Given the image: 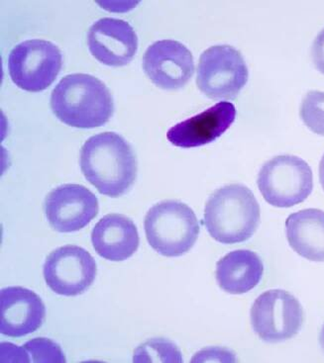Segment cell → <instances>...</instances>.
<instances>
[{
	"label": "cell",
	"instance_id": "obj_14",
	"mask_svg": "<svg viewBox=\"0 0 324 363\" xmlns=\"http://www.w3.org/2000/svg\"><path fill=\"white\" fill-rule=\"evenodd\" d=\"M236 108L228 101L218 102L202 113L178 123L167 133L176 147H195L210 144L230 129L235 121Z\"/></svg>",
	"mask_w": 324,
	"mask_h": 363
},
{
	"label": "cell",
	"instance_id": "obj_12",
	"mask_svg": "<svg viewBox=\"0 0 324 363\" xmlns=\"http://www.w3.org/2000/svg\"><path fill=\"white\" fill-rule=\"evenodd\" d=\"M87 45L90 52L102 64L122 67L136 54L138 37L128 22L105 17L90 26Z\"/></svg>",
	"mask_w": 324,
	"mask_h": 363
},
{
	"label": "cell",
	"instance_id": "obj_5",
	"mask_svg": "<svg viewBox=\"0 0 324 363\" xmlns=\"http://www.w3.org/2000/svg\"><path fill=\"white\" fill-rule=\"evenodd\" d=\"M257 184L269 204L290 208L306 201L313 192V170L301 157L283 155L264 164Z\"/></svg>",
	"mask_w": 324,
	"mask_h": 363
},
{
	"label": "cell",
	"instance_id": "obj_22",
	"mask_svg": "<svg viewBox=\"0 0 324 363\" xmlns=\"http://www.w3.org/2000/svg\"><path fill=\"white\" fill-rule=\"evenodd\" d=\"M320 182L321 186L324 190V155L323 159H321L320 164Z\"/></svg>",
	"mask_w": 324,
	"mask_h": 363
},
{
	"label": "cell",
	"instance_id": "obj_13",
	"mask_svg": "<svg viewBox=\"0 0 324 363\" xmlns=\"http://www.w3.org/2000/svg\"><path fill=\"white\" fill-rule=\"evenodd\" d=\"M46 308L41 298L27 288L7 287L0 292V332L10 337L32 334L41 327Z\"/></svg>",
	"mask_w": 324,
	"mask_h": 363
},
{
	"label": "cell",
	"instance_id": "obj_7",
	"mask_svg": "<svg viewBox=\"0 0 324 363\" xmlns=\"http://www.w3.org/2000/svg\"><path fill=\"white\" fill-rule=\"evenodd\" d=\"M62 66L61 50L47 40L31 39L19 43L9 57L12 81L27 91L46 89L56 79Z\"/></svg>",
	"mask_w": 324,
	"mask_h": 363
},
{
	"label": "cell",
	"instance_id": "obj_21",
	"mask_svg": "<svg viewBox=\"0 0 324 363\" xmlns=\"http://www.w3.org/2000/svg\"><path fill=\"white\" fill-rule=\"evenodd\" d=\"M311 57L316 69L324 74V28L318 34L313 43Z\"/></svg>",
	"mask_w": 324,
	"mask_h": 363
},
{
	"label": "cell",
	"instance_id": "obj_15",
	"mask_svg": "<svg viewBox=\"0 0 324 363\" xmlns=\"http://www.w3.org/2000/svg\"><path fill=\"white\" fill-rule=\"evenodd\" d=\"M95 252L110 262L129 259L139 247V234L134 222L120 214L102 218L92 232Z\"/></svg>",
	"mask_w": 324,
	"mask_h": 363
},
{
	"label": "cell",
	"instance_id": "obj_10",
	"mask_svg": "<svg viewBox=\"0 0 324 363\" xmlns=\"http://www.w3.org/2000/svg\"><path fill=\"white\" fill-rule=\"evenodd\" d=\"M99 200L87 187L63 184L45 200V214L55 231L77 232L89 225L99 213Z\"/></svg>",
	"mask_w": 324,
	"mask_h": 363
},
{
	"label": "cell",
	"instance_id": "obj_11",
	"mask_svg": "<svg viewBox=\"0 0 324 363\" xmlns=\"http://www.w3.org/2000/svg\"><path fill=\"white\" fill-rule=\"evenodd\" d=\"M143 69L153 84L163 89L185 86L195 72V61L187 46L176 40L153 43L143 56Z\"/></svg>",
	"mask_w": 324,
	"mask_h": 363
},
{
	"label": "cell",
	"instance_id": "obj_3",
	"mask_svg": "<svg viewBox=\"0 0 324 363\" xmlns=\"http://www.w3.org/2000/svg\"><path fill=\"white\" fill-rule=\"evenodd\" d=\"M260 205L253 192L242 184L215 190L205 209V225L221 244L243 242L252 238L260 225Z\"/></svg>",
	"mask_w": 324,
	"mask_h": 363
},
{
	"label": "cell",
	"instance_id": "obj_9",
	"mask_svg": "<svg viewBox=\"0 0 324 363\" xmlns=\"http://www.w3.org/2000/svg\"><path fill=\"white\" fill-rule=\"evenodd\" d=\"M43 272L52 291L63 296H77L94 283L97 264L82 247L64 245L48 255Z\"/></svg>",
	"mask_w": 324,
	"mask_h": 363
},
{
	"label": "cell",
	"instance_id": "obj_8",
	"mask_svg": "<svg viewBox=\"0 0 324 363\" xmlns=\"http://www.w3.org/2000/svg\"><path fill=\"white\" fill-rule=\"evenodd\" d=\"M251 324L261 340L270 344L293 339L303 324L300 301L282 289L264 292L251 308Z\"/></svg>",
	"mask_w": 324,
	"mask_h": 363
},
{
	"label": "cell",
	"instance_id": "obj_4",
	"mask_svg": "<svg viewBox=\"0 0 324 363\" xmlns=\"http://www.w3.org/2000/svg\"><path fill=\"white\" fill-rule=\"evenodd\" d=\"M147 241L158 254L177 257L192 250L200 235V223L192 208L178 200H164L145 217Z\"/></svg>",
	"mask_w": 324,
	"mask_h": 363
},
{
	"label": "cell",
	"instance_id": "obj_18",
	"mask_svg": "<svg viewBox=\"0 0 324 363\" xmlns=\"http://www.w3.org/2000/svg\"><path fill=\"white\" fill-rule=\"evenodd\" d=\"M135 362H182V354L173 342L155 339L138 347L134 354Z\"/></svg>",
	"mask_w": 324,
	"mask_h": 363
},
{
	"label": "cell",
	"instance_id": "obj_6",
	"mask_svg": "<svg viewBox=\"0 0 324 363\" xmlns=\"http://www.w3.org/2000/svg\"><path fill=\"white\" fill-rule=\"evenodd\" d=\"M249 71L244 57L230 45H216L202 52L197 84L210 99H235L247 84Z\"/></svg>",
	"mask_w": 324,
	"mask_h": 363
},
{
	"label": "cell",
	"instance_id": "obj_17",
	"mask_svg": "<svg viewBox=\"0 0 324 363\" xmlns=\"http://www.w3.org/2000/svg\"><path fill=\"white\" fill-rule=\"evenodd\" d=\"M264 264L252 250H239L226 255L216 264V280L223 291L244 294L262 279Z\"/></svg>",
	"mask_w": 324,
	"mask_h": 363
},
{
	"label": "cell",
	"instance_id": "obj_1",
	"mask_svg": "<svg viewBox=\"0 0 324 363\" xmlns=\"http://www.w3.org/2000/svg\"><path fill=\"white\" fill-rule=\"evenodd\" d=\"M80 169L100 194L117 199L134 184L137 160L129 143L114 132L90 137L80 150Z\"/></svg>",
	"mask_w": 324,
	"mask_h": 363
},
{
	"label": "cell",
	"instance_id": "obj_23",
	"mask_svg": "<svg viewBox=\"0 0 324 363\" xmlns=\"http://www.w3.org/2000/svg\"><path fill=\"white\" fill-rule=\"evenodd\" d=\"M320 344L321 345V347H323V350H324V325H323V329H321V330H320Z\"/></svg>",
	"mask_w": 324,
	"mask_h": 363
},
{
	"label": "cell",
	"instance_id": "obj_16",
	"mask_svg": "<svg viewBox=\"0 0 324 363\" xmlns=\"http://www.w3.org/2000/svg\"><path fill=\"white\" fill-rule=\"evenodd\" d=\"M288 244L296 254L324 262V211L315 208L293 213L286 221Z\"/></svg>",
	"mask_w": 324,
	"mask_h": 363
},
{
	"label": "cell",
	"instance_id": "obj_19",
	"mask_svg": "<svg viewBox=\"0 0 324 363\" xmlns=\"http://www.w3.org/2000/svg\"><path fill=\"white\" fill-rule=\"evenodd\" d=\"M300 116L306 127L324 137V91L311 90L301 101Z\"/></svg>",
	"mask_w": 324,
	"mask_h": 363
},
{
	"label": "cell",
	"instance_id": "obj_20",
	"mask_svg": "<svg viewBox=\"0 0 324 363\" xmlns=\"http://www.w3.org/2000/svg\"><path fill=\"white\" fill-rule=\"evenodd\" d=\"M22 349L31 354V362H66L61 347L56 342H53L51 340L44 339V337L34 339L25 344Z\"/></svg>",
	"mask_w": 324,
	"mask_h": 363
},
{
	"label": "cell",
	"instance_id": "obj_2",
	"mask_svg": "<svg viewBox=\"0 0 324 363\" xmlns=\"http://www.w3.org/2000/svg\"><path fill=\"white\" fill-rule=\"evenodd\" d=\"M51 108L65 124L92 129L108 122L114 104L109 89L97 77L72 74L63 77L53 89Z\"/></svg>",
	"mask_w": 324,
	"mask_h": 363
}]
</instances>
